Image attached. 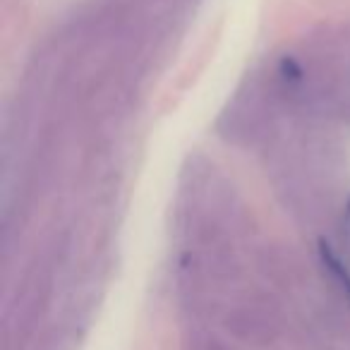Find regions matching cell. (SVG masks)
<instances>
[]
</instances>
